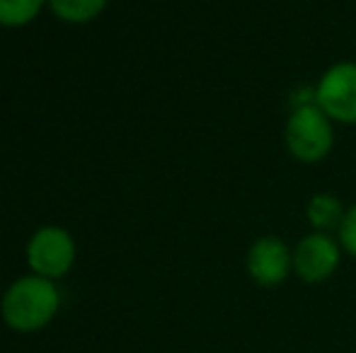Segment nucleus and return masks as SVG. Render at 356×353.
Masks as SVG:
<instances>
[{"mask_svg":"<svg viewBox=\"0 0 356 353\" xmlns=\"http://www.w3.org/2000/svg\"><path fill=\"white\" fill-rule=\"evenodd\" d=\"M342 261V247L332 232H308L293 247V273L308 286L334 276Z\"/></svg>","mask_w":356,"mask_h":353,"instance_id":"20e7f679","label":"nucleus"},{"mask_svg":"<svg viewBox=\"0 0 356 353\" xmlns=\"http://www.w3.org/2000/svg\"><path fill=\"white\" fill-rule=\"evenodd\" d=\"M347 208L342 206L334 193L320 191L313 193L305 203V221L315 232H337L344 221Z\"/></svg>","mask_w":356,"mask_h":353,"instance_id":"0eeeda50","label":"nucleus"},{"mask_svg":"<svg viewBox=\"0 0 356 353\" xmlns=\"http://www.w3.org/2000/svg\"><path fill=\"white\" fill-rule=\"evenodd\" d=\"M245 268L252 283L259 288H277L293 273V247L282 237L262 235L250 245Z\"/></svg>","mask_w":356,"mask_h":353,"instance_id":"39448f33","label":"nucleus"},{"mask_svg":"<svg viewBox=\"0 0 356 353\" xmlns=\"http://www.w3.org/2000/svg\"><path fill=\"white\" fill-rule=\"evenodd\" d=\"M29 266L37 271V276L58 278L73 266L75 245L73 237L61 227H42L32 237L27 247Z\"/></svg>","mask_w":356,"mask_h":353,"instance_id":"423d86ee","label":"nucleus"},{"mask_svg":"<svg viewBox=\"0 0 356 353\" xmlns=\"http://www.w3.org/2000/svg\"><path fill=\"white\" fill-rule=\"evenodd\" d=\"M58 291L44 276H27L8 288L3 298V317L13 329L34 332L51 322L58 310Z\"/></svg>","mask_w":356,"mask_h":353,"instance_id":"f257e3e1","label":"nucleus"},{"mask_svg":"<svg viewBox=\"0 0 356 353\" xmlns=\"http://www.w3.org/2000/svg\"><path fill=\"white\" fill-rule=\"evenodd\" d=\"M49 5L66 22H88L102 12L107 0H49Z\"/></svg>","mask_w":356,"mask_h":353,"instance_id":"6e6552de","label":"nucleus"},{"mask_svg":"<svg viewBox=\"0 0 356 353\" xmlns=\"http://www.w3.org/2000/svg\"><path fill=\"white\" fill-rule=\"evenodd\" d=\"M44 0H0V24L19 27L34 19L42 10Z\"/></svg>","mask_w":356,"mask_h":353,"instance_id":"1a4fd4ad","label":"nucleus"},{"mask_svg":"<svg viewBox=\"0 0 356 353\" xmlns=\"http://www.w3.org/2000/svg\"><path fill=\"white\" fill-rule=\"evenodd\" d=\"M337 240H339V247H342L344 255H349L356 259V203L349 206L347 213H344V221L337 230Z\"/></svg>","mask_w":356,"mask_h":353,"instance_id":"9d476101","label":"nucleus"},{"mask_svg":"<svg viewBox=\"0 0 356 353\" xmlns=\"http://www.w3.org/2000/svg\"><path fill=\"white\" fill-rule=\"evenodd\" d=\"M284 143L293 160L303 165L323 162L334 148V121L318 104L289 109Z\"/></svg>","mask_w":356,"mask_h":353,"instance_id":"f03ea898","label":"nucleus"},{"mask_svg":"<svg viewBox=\"0 0 356 353\" xmlns=\"http://www.w3.org/2000/svg\"><path fill=\"white\" fill-rule=\"evenodd\" d=\"M315 104L334 123L356 126V63L339 61L320 76L315 85Z\"/></svg>","mask_w":356,"mask_h":353,"instance_id":"7ed1b4c3","label":"nucleus"}]
</instances>
